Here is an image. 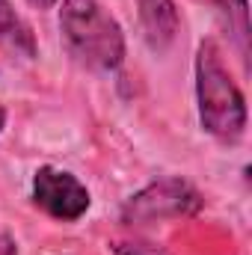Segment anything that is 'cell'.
<instances>
[{"instance_id": "1", "label": "cell", "mask_w": 252, "mask_h": 255, "mask_svg": "<svg viewBox=\"0 0 252 255\" xmlns=\"http://www.w3.org/2000/svg\"><path fill=\"white\" fill-rule=\"evenodd\" d=\"M196 107L205 133L220 142H238L247 130V98L232 77L223 51L214 39L199 42L196 51Z\"/></svg>"}, {"instance_id": "2", "label": "cell", "mask_w": 252, "mask_h": 255, "mask_svg": "<svg viewBox=\"0 0 252 255\" xmlns=\"http://www.w3.org/2000/svg\"><path fill=\"white\" fill-rule=\"evenodd\" d=\"M60 33L68 54L86 68L116 71L125 63V30L101 0H63Z\"/></svg>"}, {"instance_id": "3", "label": "cell", "mask_w": 252, "mask_h": 255, "mask_svg": "<svg viewBox=\"0 0 252 255\" xmlns=\"http://www.w3.org/2000/svg\"><path fill=\"white\" fill-rule=\"evenodd\" d=\"M202 208H205V199L187 178L166 175L133 193L119 211V223L127 229H139V226H154L166 220H190Z\"/></svg>"}, {"instance_id": "4", "label": "cell", "mask_w": 252, "mask_h": 255, "mask_svg": "<svg viewBox=\"0 0 252 255\" xmlns=\"http://www.w3.org/2000/svg\"><path fill=\"white\" fill-rule=\"evenodd\" d=\"M33 205L57 223H77L89 211L92 196L77 175L57 166H39L33 175Z\"/></svg>"}, {"instance_id": "5", "label": "cell", "mask_w": 252, "mask_h": 255, "mask_svg": "<svg viewBox=\"0 0 252 255\" xmlns=\"http://www.w3.org/2000/svg\"><path fill=\"white\" fill-rule=\"evenodd\" d=\"M136 3H139V24H142L148 48L157 54L166 51L175 42L178 27H181L175 0H136Z\"/></svg>"}, {"instance_id": "6", "label": "cell", "mask_w": 252, "mask_h": 255, "mask_svg": "<svg viewBox=\"0 0 252 255\" xmlns=\"http://www.w3.org/2000/svg\"><path fill=\"white\" fill-rule=\"evenodd\" d=\"M0 45H6L9 51L21 54L24 60H33L36 57L33 27L15 12V6L9 0H0Z\"/></svg>"}, {"instance_id": "7", "label": "cell", "mask_w": 252, "mask_h": 255, "mask_svg": "<svg viewBox=\"0 0 252 255\" xmlns=\"http://www.w3.org/2000/svg\"><path fill=\"white\" fill-rule=\"evenodd\" d=\"M220 6L229 15V30H235L241 54L247 60V39H250V12H247V0H220Z\"/></svg>"}, {"instance_id": "8", "label": "cell", "mask_w": 252, "mask_h": 255, "mask_svg": "<svg viewBox=\"0 0 252 255\" xmlns=\"http://www.w3.org/2000/svg\"><path fill=\"white\" fill-rule=\"evenodd\" d=\"M110 253L113 255H169L163 244L145 241V238H116L110 241Z\"/></svg>"}, {"instance_id": "9", "label": "cell", "mask_w": 252, "mask_h": 255, "mask_svg": "<svg viewBox=\"0 0 252 255\" xmlns=\"http://www.w3.org/2000/svg\"><path fill=\"white\" fill-rule=\"evenodd\" d=\"M0 255H18V244H15V238L6 235V232H0Z\"/></svg>"}, {"instance_id": "10", "label": "cell", "mask_w": 252, "mask_h": 255, "mask_svg": "<svg viewBox=\"0 0 252 255\" xmlns=\"http://www.w3.org/2000/svg\"><path fill=\"white\" fill-rule=\"evenodd\" d=\"M30 3H33L36 9H51V6H57L60 0H30Z\"/></svg>"}, {"instance_id": "11", "label": "cell", "mask_w": 252, "mask_h": 255, "mask_svg": "<svg viewBox=\"0 0 252 255\" xmlns=\"http://www.w3.org/2000/svg\"><path fill=\"white\" fill-rule=\"evenodd\" d=\"M6 119H9V113H6V107H3V104H0V130H3V128H6Z\"/></svg>"}]
</instances>
